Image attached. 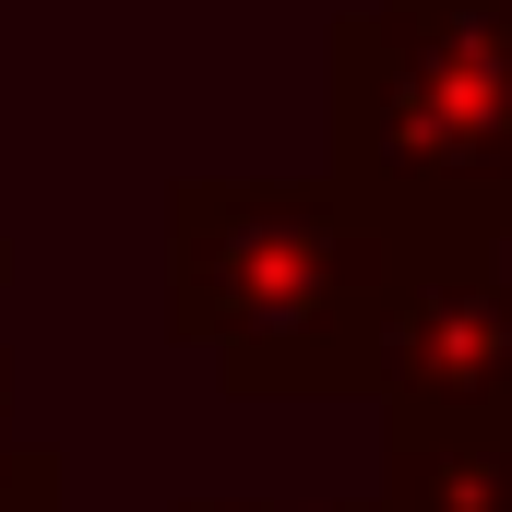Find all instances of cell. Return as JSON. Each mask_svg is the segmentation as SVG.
I'll return each instance as SVG.
<instances>
[{
    "label": "cell",
    "instance_id": "6da1fadb",
    "mask_svg": "<svg viewBox=\"0 0 512 512\" xmlns=\"http://www.w3.org/2000/svg\"><path fill=\"white\" fill-rule=\"evenodd\" d=\"M417 239L334 179H179L167 191V334L251 405H370Z\"/></svg>",
    "mask_w": 512,
    "mask_h": 512
},
{
    "label": "cell",
    "instance_id": "7a4b0ae2",
    "mask_svg": "<svg viewBox=\"0 0 512 512\" xmlns=\"http://www.w3.org/2000/svg\"><path fill=\"white\" fill-rule=\"evenodd\" d=\"M334 191L417 251H501L512 227V0H358L322 48Z\"/></svg>",
    "mask_w": 512,
    "mask_h": 512
},
{
    "label": "cell",
    "instance_id": "3957f363",
    "mask_svg": "<svg viewBox=\"0 0 512 512\" xmlns=\"http://www.w3.org/2000/svg\"><path fill=\"white\" fill-rule=\"evenodd\" d=\"M382 441H465L512 417V298L489 251H417L382 334Z\"/></svg>",
    "mask_w": 512,
    "mask_h": 512
},
{
    "label": "cell",
    "instance_id": "277c9868",
    "mask_svg": "<svg viewBox=\"0 0 512 512\" xmlns=\"http://www.w3.org/2000/svg\"><path fill=\"white\" fill-rule=\"evenodd\" d=\"M0 512H72V453L60 441H12L0 453Z\"/></svg>",
    "mask_w": 512,
    "mask_h": 512
},
{
    "label": "cell",
    "instance_id": "5b68a950",
    "mask_svg": "<svg viewBox=\"0 0 512 512\" xmlns=\"http://www.w3.org/2000/svg\"><path fill=\"white\" fill-rule=\"evenodd\" d=\"M179 512H358V501H179Z\"/></svg>",
    "mask_w": 512,
    "mask_h": 512
},
{
    "label": "cell",
    "instance_id": "8992f818",
    "mask_svg": "<svg viewBox=\"0 0 512 512\" xmlns=\"http://www.w3.org/2000/svg\"><path fill=\"white\" fill-rule=\"evenodd\" d=\"M0 298H12V239H0ZM0 393H12V346H0Z\"/></svg>",
    "mask_w": 512,
    "mask_h": 512
},
{
    "label": "cell",
    "instance_id": "52a82bcc",
    "mask_svg": "<svg viewBox=\"0 0 512 512\" xmlns=\"http://www.w3.org/2000/svg\"><path fill=\"white\" fill-rule=\"evenodd\" d=\"M489 274H501V298H512V227H501V251H489Z\"/></svg>",
    "mask_w": 512,
    "mask_h": 512
},
{
    "label": "cell",
    "instance_id": "ba28073f",
    "mask_svg": "<svg viewBox=\"0 0 512 512\" xmlns=\"http://www.w3.org/2000/svg\"><path fill=\"white\" fill-rule=\"evenodd\" d=\"M0 453H12V393H0Z\"/></svg>",
    "mask_w": 512,
    "mask_h": 512
},
{
    "label": "cell",
    "instance_id": "9c48e42d",
    "mask_svg": "<svg viewBox=\"0 0 512 512\" xmlns=\"http://www.w3.org/2000/svg\"><path fill=\"white\" fill-rule=\"evenodd\" d=\"M501 465H512V417H501Z\"/></svg>",
    "mask_w": 512,
    "mask_h": 512
}]
</instances>
